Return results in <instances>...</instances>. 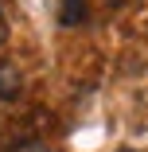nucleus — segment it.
Returning a JSON list of instances; mask_svg holds the SVG:
<instances>
[{
  "mask_svg": "<svg viewBox=\"0 0 148 152\" xmlns=\"http://www.w3.org/2000/svg\"><path fill=\"white\" fill-rule=\"evenodd\" d=\"M23 94V74L16 63H8V58H0V102H16Z\"/></svg>",
  "mask_w": 148,
  "mask_h": 152,
  "instance_id": "f257e3e1",
  "label": "nucleus"
},
{
  "mask_svg": "<svg viewBox=\"0 0 148 152\" xmlns=\"http://www.w3.org/2000/svg\"><path fill=\"white\" fill-rule=\"evenodd\" d=\"M90 20V0H58V23L63 27H78Z\"/></svg>",
  "mask_w": 148,
  "mask_h": 152,
  "instance_id": "f03ea898",
  "label": "nucleus"
},
{
  "mask_svg": "<svg viewBox=\"0 0 148 152\" xmlns=\"http://www.w3.org/2000/svg\"><path fill=\"white\" fill-rule=\"evenodd\" d=\"M12 152H51V148H47L43 140H35V137H23V140L12 148Z\"/></svg>",
  "mask_w": 148,
  "mask_h": 152,
  "instance_id": "7ed1b4c3",
  "label": "nucleus"
},
{
  "mask_svg": "<svg viewBox=\"0 0 148 152\" xmlns=\"http://www.w3.org/2000/svg\"><path fill=\"white\" fill-rule=\"evenodd\" d=\"M105 4H109V8H129L133 0H105Z\"/></svg>",
  "mask_w": 148,
  "mask_h": 152,
  "instance_id": "20e7f679",
  "label": "nucleus"
},
{
  "mask_svg": "<svg viewBox=\"0 0 148 152\" xmlns=\"http://www.w3.org/2000/svg\"><path fill=\"white\" fill-rule=\"evenodd\" d=\"M0 39H4V16H0Z\"/></svg>",
  "mask_w": 148,
  "mask_h": 152,
  "instance_id": "39448f33",
  "label": "nucleus"
}]
</instances>
